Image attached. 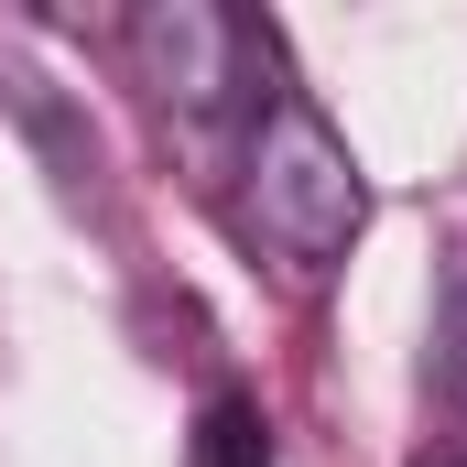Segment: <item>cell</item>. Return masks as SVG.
I'll list each match as a JSON object with an SVG mask.
<instances>
[{"mask_svg":"<svg viewBox=\"0 0 467 467\" xmlns=\"http://www.w3.org/2000/svg\"><path fill=\"white\" fill-rule=\"evenodd\" d=\"M239 229L294 283H327L358 250V229H369V174H358L348 130L305 88H272L261 119H250V141H239Z\"/></svg>","mask_w":467,"mask_h":467,"instance_id":"obj_1","label":"cell"},{"mask_svg":"<svg viewBox=\"0 0 467 467\" xmlns=\"http://www.w3.org/2000/svg\"><path fill=\"white\" fill-rule=\"evenodd\" d=\"M130 44V77L163 99L174 119H261V77H272V33L239 22L218 0H141L119 22Z\"/></svg>","mask_w":467,"mask_h":467,"instance_id":"obj_2","label":"cell"},{"mask_svg":"<svg viewBox=\"0 0 467 467\" xmlns=\"http://www.w3.org/2000/svg\"><path fill=\"white\" fill-rule=\"evenodd\" d=\"M185 467H283L272 457V413H261L250 391H218V402L196 413V435H185Z\"/></svg>","mask_w":467,"mask_h":467,"instance_id":"obj_3","label":"cell"},{"mask_svg":"<svg viewBox=\"0 0 467 467\" xmlns=\"http://www.w3.org/2000/svg\"><path fill=\"white\" fill-rule=\"evenodd\" d=\"M435 391L467 413V239L446 261V283H435Z\"/></svg>","mask_w":467,"mask_h":467,"instance_id":"obj_4","label":"cell"},{"mask_svg":"<svg viewBox=\"0 0 467 467\" xmlns=\"http://www.w3.org/2000/svg\"><path fill=\"white\" fill-rule=\"evenodd\" d=\"M413 467H467V435H457V446H435V457H413Z\"/></svg>","mask_w":467,"mask_h":467,"instance_id":"obj_5","label":"cell"}]
</instances>
